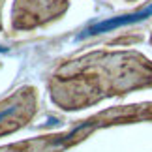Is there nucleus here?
<instances>
[{
    "mask_svg": "<svg viewBox=\"0 0 152 152\" xmlns=\"http://www.w3.org/2000/svg\"><path fill=\"white\" fill-rule=\"evenodd\" d=\"M152 86V62L139 53H90L53 75L51 98L60 109L77 111L103 98L122 96L130 90Z\"/></svg>",
    "mask_w": 152,
    "mask_h": 152,
    "instance_id": "obj_1",
    "label": "nucleus"
},
{
    "mask_svg": "<svg viewBox=\"0 0 152 152\" xmlns=\"http://www.w3.org/2000/svg\"><path fill=\"white\" fill-rule=\"evenodd\" d=\"M141 120H152V103L113 107V109L102 111V113L90 116V118L77 122L68 132L49 133V135L11 143L8 147H2L0 152H66L68 148L79 145L86 137H90L100 128L130 124V122H141Z\"/></svg>",
    "mask_w": 152,
    "mask_h": 152,
    "instance_id": "obj_2",
    "label": "nucleus"
},
{
    "mask_svg": "<svg viewBox=\"0 0 152 152\" xmlns=\"http://www.w3.org/2000/svg\"><path fill=\"white\" fill-rule=\"evenodd\" d=\"M68 0H15L11 15L13 28L28 30L58 19L68 10Z\"/></svg>",
    "mask_w": 152,
    "mask_h": 152,
    "instance_id": "obj_3",
    "label": "nucleus"
},
{
    "mask_svg": "<svg viewBox=\"0 0 152 152\" xmlns=\"http://www.w3.org/2000/svg\"><path fill=\"white\" fill-rule=\"evenodd\" d=\"M38 96L32 88H23L0 102V137L26 126L36 113Z\"/></svg>",
    "mask_w": 152,
    "mask_h": 152,
    "instance_id": "obj_4",
    "label": "nucleus"
},
{
    "mask_svg": "<svg viewBox=\"0 0 152 152\" xmlns=\"http://www.w3.org/2000/svg\"><path fill=\"white\" fill-rule=\"evenodd\" d=\"M0 8H2V0H0Z\"/></svg>",
    "mask_w": 152,
    "mask_h": 152,
    "instance_id": "obj_5",
    "label": "nucleus"
},
{
    "mask_svg": "<svg viewBox=\"0 0 152 152\" xmlns=\"http://www.w3.org/2000/svg\"><path fill=\"white\" fill-rule=\"evenodd\" d=\"M150 42H152V38H150Z\"/></svg>",
    "mask_w": 152,
    "mask_h": 152,
    "instance_id": "obj_6",
    "label": "nucleus"
}]
</instances>
